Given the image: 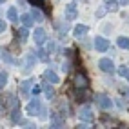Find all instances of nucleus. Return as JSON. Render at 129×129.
I'll list each match as a JSON object with an SVG mask.
<instances>
[{
	"mask_svg": "<svg viewBox=\"0 0 129 129\" xmlns=\"http://www.w3.org/2000/svg\"><path fill=\"white\" fill-rule=\"evenodd\" d=\"M100 67H102V71H106V73H113V62L107 60V58L100 60Z\"/></svg>",
	"mask_w": 129,
	"mask_h": 129,
	"instance_id": "1",
	"label": "nucleus"
},
{
	"mask_svg": "<svg viewBox=\"0 0 129 129\" xmlns=\"http://www.w3.org/2000/svg\"><path fill=\"white\" fill-rule=\"evenodd\" d=\"M94 47H96L98 51H106L109 47V44H107L104 38H94Z\"/></svg>",
	"mask_w": 129,
	"mask_h": 129,
	"instance_id": "2",
	"label": "nucleus"
},
{
	"mask_svg": "<svg viewBox=\"0 0 129 129\" xmlns=\"http://www.w3.org/2000/svg\"><path fill=\"white\" fill-rule=\"evenodd\" d=\"M44 37H46V33L42 31V29H38V31L35 33V40L38 42V44H42V42H44Z\"/></svg>",
	"mask_w": 129,
	"mask_h": 129,
	"instance_id": "3",
	"label": "nucleus"
},
{
	"mask_svg": "<svg viewBox=\"0 0 129 129\" xmlns=\"http://www.w3.org/2000/svg\"><path fill=\"white\" fill-rule=\"evenodd\" d=\"M118 44H120V47H127V49H129V40H127L125 37H122V38H120V42H118Z\"/></svg>",
	"mask_w": 129,
	"mask_h": 129,
	"instance_id": "4",
	"label": "nucleus"
},
{
	"mask_svg": "<svg viewBox=\"0 0 129 129\" xmlns=\"http://www.w3.org/2000/svg\"><path fill=\"white\" fill-rule=\"evenodd\" d=\"M76 85H82V87H85V85H87L84 76H76Z\"/></svg>",
	"mask_w": 129,
	"mask_h": 129,
	"instance_id": "5",
	"label": "nucleus"
},
{
	"mask_svg": "<svg viewBox=\"0 0 129 129\" xmlns=\"http://www.w3.org/2000/svg\"><path fill=\"white\" fill-rule=\"evenodd\" d=\"M6 80H7V75H6V73H0V85H4Z\"/></svg>",
	"mask_w": 129,
	"mask_h": 129,
	"instance_id": "6",
	"label": "nucleus"
},
{
	"mask_svg": "<svg viewBox=\"0 0 129 129\" xmlns=\"http://www.w3.org/2000/svg\"><path fill=\"white\" fill-rule=\"evenodd\" d=\"M85 31H87L85 27H76V31H75V33H76V37H80V35H84Z\"/></svg>",
	"mask_w": 129,
	"mask_h": 129,
	"instance_id": "7",
	"label": "nucleus"
},
{
	"mask_svg": "<svg viewBox=\"0 0 129 129\" xmlns=\"http://www.w3.org/2000/svg\"><path fill=\"white\" fill-rule=\"evenodd\" d=\"M46 76H47V78H51L53 82H56V75H55V73H51V71H47V73H46Z\"/></svg>",
	"mask_w": 129,
	"mask_h": 129,
	"instance_id": "8",
	"label": "nucleus"
},
{
	"mask_svg": "<svg viewBox=\"0 0 129 129\" xmlns=\"http://www.w3.org/2000/svg\"><path fill=\"white\" fill-rule=\"evenodd\" d=\"M7 16H9L11 20H15V18H16V13H15V9H13V7L9 9V13H7Z\"/></svg>",
	"mask_w": 129,
	"mask_h": 129,
	"instance_id": "9",
	"label": "nucleus"
},
{
	"mask_svg": "<svg viewBox=\"0 0 129 129\" xmlns=\"http://www.w3.org/2000/svg\"><path fill=\"white\" fill-rule=\"evenodd\" d=\"M98 100H100V104H102V106H104V107H107V106H111V102H107L106 98H98Z\"/></svg>",
	"mask_w": 129,
	"mask_h": 129,
	"instance_id": "10",
	"label": "nucleus"
},
{
	"mask_svg": "<svg viewBox=\"0 0 129 129\" xmlns=\"http://www.w3.org/2000/svg\"><path fill=\"white\" fill-rule=\"evenodd\" d=\"M4 29H6V24H4V22H2V20H0V33H2V31H4Z\"/></svg>",
	"mask_w": 129,
	"mask_h": 129,
	"instance_id": "11",
	"label": "nucleus"
}]
</instances>
